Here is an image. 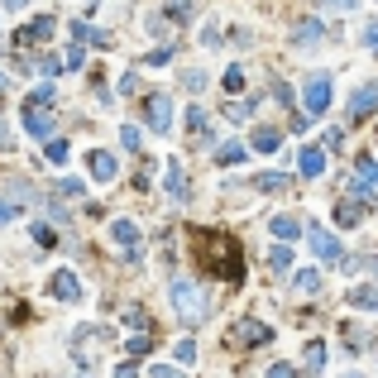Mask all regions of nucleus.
Segmentation results:
<instances>
[{
  "instance_id": "nucleus-11",
  "label": "nucleus",
  "mask_w": 378,
  "mask_h": 378,
  "mask_svg": "<svg viewBox=\"0 0 378 378\" xmlns=\"http://www.w3.org/2000/svg\"><path fill=\"white\" fill-rule=\"evenodd\" d=\"M297 168H302V177H321L325 173V149L321 144H306L302 158H297Z\"/></svg>"
},
{
  "instance_id": "nucleus-34",
  "label": "nucleus",
  "mask_w": 378,
  "mask_h": 378,
  "mask_svg": "<svg viewBox=\"0 0 378 378\" xmlns=\"http://www.w3.org/2000/svg\"><path fill=\"white\" fill-rule=\"evenodd\" d=\"M48 163H67V144L62 139H48Z\"/></svg>"
},
{
  "instance_id": "nucleus-33",
  "label": "nucleus",
  "mask_w": 378,
  "mask_h": 378,
  "mask_svg": "<svg viewBox=\"0 0 378 378\" xmlns=\"http://www.w3.org/2000/svg\"><path fill=\"white\" fill-rule=\"evenodd\" d=\"M225 91H230V96L244 91V72H240V67H230V72H225Z\"/></svg>"
},
{
  "instance_id": "nucleus-20",
  "label": "nucleus",
  "mask_w": 378,
  "mask_h": 378,
  "mask_svg": "<svg viewBox=\"0 0 378 378\" xmlns=\"http://www.w3.org/2000/svg\"><path fill=\"white\" fill-rule=\"evenodd\" d=\"M269 230L278 235V240H297V235H302L297 216H273V220H269Z\"/></svg>"
},
{
  "instance_id": "nucleus-35",
  "label": "nucleus",
  "mask_w": 378,
  "mask_h": 378,
  "mask_svg": "<svg viewBox=\"0 0 378 378\" xmlns=\"http://www.w3.org/2000/svg\"><path fill=\"white\" fill-rule=\"evenodd\" d=\"M139 91V72H125V77H120V96H135Z\"/></svg>"
},
{
  "instance_id": "nucleus-45",
  "label": "nucleus",
  "mask_w": 378,
  "mask_h": 378,
  "mask_svg": "<svg viewBox=\"0 0 378 378\" xmlns=\"http://www.w3.org/2000/svg\"><path fill=\"white\" fill-rule=\"evenodd\" d=\"M369 273H374V278H378V254H369Z\"/></svg>"
},
{
  "instance_id": "nucleus-24",
  "label": "nucleus",
  "mask_w": 378,
  "mask_h": 378,
  "mask_svg": "<svg viewBox=\"0 0 378 378\" xmlns=\"http://www.w3.org/2000/svg\"><path fill=\"white\" fill-rule=\"evenodd\" d=\"M254 187H259V191H283V187H288V177H283V173H259Z\"/></svg>"
},
{
  "instance_id": "nucleus-41",
  "label": "nucleus",
  "mask_w": 378,
  "mask_h": 378,
  "mask_svg": "<svg viewBox=\"0 0 378 378\" xmlns=\"http://www.w3.org/2000/svg\"><path fill=\"white\" fill-rule=\"evenodd\" d=\"M364 39H369V48L378 53V25H369V29H364Z\"/></svg>"
},
{
  "instance_id": "nucleus-40",
  "label": "nucleus",
  "mask_w": 378,
  "mask_h": 378,
  "mask_svg": "<svg viewBox=\"0 0 378 378\" xmlns=\"http://www.w3.org/2000/svg\"><path fill=\"white\" fill-rule=\"evenodd\" d=\"M81 62H86V58H81V43H72V48H67V67H81Z\"/></svg>"
},
{
  "instance_id": "nucleus-42",
  "label": "nucleus",
  "mask_w": 378,
  "mask_h": 378,
  "mask_svg": "<svg viewBox=\"0 0 378 378\" xmlns=\"http://www.w3.org/2000/svg\"><path fill=\"white\" fill-rule=\"evenodd\" d=\"M0 5H5V10H25L29 0H0Z\"/></svg>"
},
{
  "instance_id": "nucleus-43",
  "label": "nucleus",
  "mask_w": 378,
  "mask_h": 378,
  "mask_svg": "<svg viewBox=\"0 0 378 378\" xmlns=\"http://www.w3.org/2000/svg\"><path fill=\"white\" fill-rule=\"evenodd\" d=\"M0 149H10V130H5V120H0Z\"/></svg>"
},
{
  "instance_id": "nucleus-6",
  "label": "nucleus",
  "mask_w": 378,
  "mask_h": 378,
  "mask_svg": "<svg viewBox=\"0 0 378 378\" xmlns=\"http://www.w3.org/2000/svg\"><path fill=\"white\" fill-rule=\"evenodd\" d=\"M48 297L58 302H81V278L72 269H58L53 278H48Z\"/></svg>"
},
{
  "instance_id": "nucleus-4",
  "label": "nucleus",
  "mask_w": 378,
  "mask_h": 378,
  "mask_svg": "<svg viewBox=\"0 0 378 378\" xmlns=\"http://www.w3.org/2000/svg\"><path fill=\"white\" fill-rule=\"evenodd\" d=\"M273 330L264 321H254V316H240V321L230 325V340H235V345H244V350H254V345H264V340H269Z\"/></svg>"
},
{
  "instance_id": "nucleus-31",
  "label": "nucleus",
  "mask_w": 378,
  "mask_h": 378,
  "mask_svg": "<svg viewBox=\"0 0 378 378\" xmlns=\"http://www.w3.org/2000/svg\"><path fill=\"white\" fill-rule=\"evenodd\" d=\"M120 149L139 154V130H135V125H125V130H120Z\"/></svg>"
},
{
  "instance_id": "nucleus-8",
  "label": "nucleus",
  "mask_w": 378,
  "mask_h": 378,
  "mask_svg": "<svg viewBox=\"0 0 378 378\" xmlns=\"http://www.w3.org/2000/svg\"><path fill=\"white\" fill-rule=\"evenodd\" d=\"M110 240L125 244V259L139 264V230H135V220H115V225H110Z\"/></svg>"
},
{
  "instance_id": "nucleus-13",
  "label": "nucleus",
  "mask_w": 378,
  "mask_h": 378,
  "mask_svg": "<svg viewBox=\"0 0 378 378\" xmlns=\"http://www.w3.org/2000/svg\"><path fill=\"white\" fill-rule=\"evenodd\" d=\"M91 177H96V182H115V168H120V163H115V154H106V149H96V154H91Z\"/></svg>"
},
{
  "instance_id": "nucleus-27",
  "label": "nucleus",
  "mask_w": 378,
  "mask_h": 378,
  "mask_svg": "<svg viewBox=\"0 0 378 378\" xmlns=\"http://www.w3.org/2000/svg\"><path fill=\"white\" fill-rule=\"evenodd\" d=\"M125 350H130V354H149V350H154V340H149V335H130Z\"/></svg>"
},
{
  "instance_id": "nucleus-44",
  "label": "nucleus",
  "mask_w": 378,
  "mask_h": 378,
  "mask_svg": "<svg viewBox=\"0 0 378 378\" xmlns=\"http://www.w3.org/2000/svg\"><path fill=\"white\" fill-rule=\"evenodd\" d=\"M115 378H139V374H135V369H130V364H125V369H120V374H115Z\"/></svg>"
},
{
  "instance_id": "nucleus-5",
  "label": "nucleus",
  "mask_w": 378,
  "mask_h": 378,
  "mask_svg": "<svg viewBox=\"0 0 378 378\" xmlns=\"http://www.w3.org/2000/svg\"><path fill=\"white\" fill-rule=\"evenodd\" d=\"M378 110V81H364L350 91V120H369Z\"/></svg>"
},
{
  "instance_id": "nucleus-46",
  "label": "nucleus",
  "mask_w": 378,
  "mask_h": 378,
  "mask_svg": "<svg viewBox=\"0 0 378 378\" xmlns=\"http://www.w3.org/2000/svg\"><path fill=\"white\" fill-rule=\"evenodd\" d=\"M330 5H354V0H330Z\"/></svg>"
},
{
  "instance_id": "nucleus-36",
  "label": "nucleus",
  "mask_w": 378,
  "mask_h": 378,
  "mask_svg": "<svg viewBox=\"0 0 378 378\" xmlns=\"http://www.w3.org/2000/svg\"><path fill=\"white\" fill-rule=\"evenodd\" d=\"M34 240H39V244H53V225H43V220H34Z\"/></svg>"
},
{
  "instance_id": "nucleus-39",
  "label": "nucleus",
  "mask_w": 378,
  "mask_h": 378,
  "mask_svg": "<svg viewBox=\"0 0 378 378\" xmlns=\"http://www.w3.org/2000/svg\"><path fill=\"white\" fill-rule=\"evenodd\" d=\"M149 378H177V369H173V364H154V369H149Z\"/></svg>"
},
{
  "instance_id": "nucleus-29",
  "label": "nucleus",
  "mask_w": 378,
  "mask_h": 378,
  "mask_svg": "<svg viewBox=\"0 0 378 378\" xmlns=\"http://www.w3.org/2000/svg\"><path fill=\"white\" fill-rule=\"evenodd\" d=\"M182 86H187V91H201V86H206V72H201V67L182 72Z\"/></svg>"
},
{
  "instance_id": "nucleus-18",
  "label": "nucleus",
  "mask_w": 378,
  "mask_h": 378,
  "mask_svg": "<svg viewBox=\"0 0 378 378\" xmlns=\"http://www.w3.org/2000/svg\"><path fill=\"white\" fill-rule=\"evenodd\" d=\"M72 39H77V43H101V48L110 43V34H106V29H96V25H81V20L72 25Z\"/></svg>"
},
{
  "instance_id": "nucleus-30",
  "label": "nucleus",
  "mask_w": 378,
  "mask_h": 378,
  "mask_svg": "<svg viewBox=\"0 0 378 378\" xmlns=\"http://www.w3.org/2000/svg\"><path fill=\"white\" fill-rule=\"evenodd\" d=\"M225 115H230V120H249V115H254V101H230Z\"/></svg>"
},
{
  "instance_id": "nucleus-1",
  "label": "nucleus",
  "mask_w": 378,
  "mask_h": 378,
  "mask_svg": "<svg viewBox=\"0 0 378 378\" xmlns=\"http://www.w3.org/2000/svg\"><path fill=\"white\" fill-rule=\"evenodd\" d=\"M173 306H177V316H182L187 325H196V321H206V311H211V297H206L196 283L177 278V283H173Z\"/></svg>"
},
{
  "instance_id": "nucleus-25",
  "label": "nucleus",
  "mask_w": 378,
  "mask_h": 378,
  "mask_svg": "<svg viewBox=\"0 0 378 378\" xmlns=\"http://www.w3.org/2000/svg\"><path fill=\"white\" fill-rule=\"evenodd\" d=\"M62 62H67V58H39V67H34V72H43V77H58V72H62Z\"/></svg>"
},
{
  "instance_id": "nucleus-16",
  "label": "nucleus",
  "mask_w": 378,
  "mask_h": 378,
  "mask_svg": "<svg viewBox=\"0 0 378 378\" xmlns=\"http://www.w3.org/2000/svg\"><path fill=\"white\" fill-rule=\"evenodd\" d=\"M350 306H364V311H378V283H364V288H350Z\"/></svg>"
},
{
  "instance_id": "nucleus-7",
  "label": "nucleus",
  "mask_w": 378,
  "mask_h": 378,
  "mask_svg": "<svg viewBox=\"0 0 378 378\" xmlns=\"http://www.w3.org/2000/svg\"><path fill=\"white\" fill-rule=\"evenodd\" d=\"M144 120H149V130L168 135V130H173V101H168V96H149V106H144Z\"/></svg>"
},
{
  "instance_id": "nucleus-2",
  "label": "nucleus",
  "mask_w": 378,
  "mask_h": 378,
  "mask_svg": "<svg viewBox=\"0 0 378 378\" xmlns=\"http://www.w3.org/2000/svg\"><path fill=\"white\" fill-rule=\"evenodd\" d=\"M302 110L316 120L330 110V72H311V77L302 81Z\"/></svg>"
},
{
  "instance_id": "nucleus-23",
  "label": "nucleus",
  "mask_w": 378,
  "mask_h": 378,
  "mask_svg": "<svg viewBox=\"0 0 378 378\" xmlns=\"http://www.w3.org/2000/svg\"><path fill=\"white\" fill-rule=\"evenodd\" d=\"M269 269L273 273H288V269H292V249H288V244H273V249H269Z\"/></svg>"
},
{
  "instance_id": "nucleus-32",
  "label": "nucleus",
  "mask_w": 378,
  "mask_h": 378,
  "mask_svg": "<svg viewBox=\"0 0 378 378\" xmlns=\"http://www.w3.org/2000/svg\"><path fill=\"white\" fill-rule=\"evenodd\" d=\"M216 158H220V163H244V144H225Z\"/></svg>"
},
{
  "instance_id": "nucleus-15",
  "label": "nucleus",
  "mask_w": 378,
  "mask_h": 378,
  "mask_svg": "<svg viewBox=\"0 0 378 378\" xmlns=\"http://www.w3.org/2000/svg\"><path fill=\"white\" fill-rule=\"evenodd\" d=\"M168 196L173 201H187V177H182V163H168Z\"/></svg>"
},
{
  "instance_id": "nucleus-21",
  "label": "nucleus",
  "mask_w": 378,
  "mask_h": 378,
  "mask_svg": "<svg viewBox=\"0 0 378 378\" xmlns=\"http://www.w3.org/2000/svg\"><path fill=\"white\" fill-rule=\"evenodd\" d=\"M302 364H306V374H321L325 369V345L321 340H311V345L302 350Z\"/></svg>"
},
{
  "instance_id": "nucleus-12",
  "label": "nucleus",
  "mask_w": 378,
  "mask_h": 378,
  "mask_svg": "<svg viewBox=\"0 0 378 378\" xmlns=\"http://www.w3.org/2000/svg\"><path fill=\"white\" fill-rule=\"evenodd\" d=\"M249 149H259V154H278V149H283V130H273V125H259V130L249 135Z\"/></svg>"
},
{
  "instance_id": "nucleus-22",
  "label": "nucleus",
  "mask_w": 378,
  "mask_h": 378,
  "mask_svg": "<svg viewBox=\"0 0 378 378\" xmlns=\"http://www.w3.org/2000/svg\"><path fill=\"white\" fill-rule=\"evenodd\" d=\"M187 130H191V135H201L206 144H211V120H206V110H201V106L187 110Z\"/></svg>"
},
{
  "instance_id": "nucleus-26",
  "label": "nucleus",
  "mask_w": 378,
  "mask_h": 378,
  "mask_svg": "<svg viewBox=\"0 0 378 378\" xmlns=\"http://www.w3.org/2000/svg\"><path fill=\"white\" fill-rule=\"evenodd\" d=\"M20 216V201H10V196H0V230L10 225V220Z\"/></svg>"
},
{
  "instance_id": "nucleus-19",
  "label": "nucleus",
  "mask_w": 378,
  "mask_h": 378,
  "mask_svg": "<svg viewBox=\"0 0 378 378\" xmlns=\"http://www.w3.org/2000/svg\"><path fill=\"white\" fill-rule=\"evenodd\" d=\"M292 288H297L302 297H316V292H321V273H316V269H302L297 278H292Z\"/></svg>"
},
{
  "instance_id": "nucleus-14",
  "label": "nucleus",
  "mask_w": 378,
  "mask_h": 378,
  "mask_svg": "<svg viewBox=\"0 0 378 378\" xmlns=\"http://www.w3.org/2000/svg\"><path fill=\"white\" fill-rule=\"evenodd\" d=\"M364 216H369V201H359V196H354V201H340V206H335V220H340L345 230H354V225H359Z\"/></svg>"
},
{
  "instance_id": "nucleus-38",
  "label": "nucleus",
  "mask_w": 378,
  "mask_h": 378,
  "mask_svg": "<svg viewBox=\"0 0 378 378\" xmlns=\"http://www.w3.org/2000/svg\"><path fill=\"white\" fill-rule=\"evenodd\" d=\"M177 359L191 364V359H196V340H182V345H177Z\"/></svg>"
},
{
  "instance_id": "nucleus-28",
  "label": "nucleus",
  "mask_w": 378,
  "mask_h": 378,
  "mask_svg": "<svg viewBox=\"0 0 378 378\" xmlns=\"http://www.w3.org/2000/svg\"><path fill=\"white\" fill-rule=\"evenodd\" d=\"M359 177H364L369 187H378V163L374 158H359Z\"/></svg>"
},
{
  "instance_id": "nucleus-47",
  "label": "nucleus",
  "mask_w": 378,
  "mask_h": 378,
  "mask_svg": "<svg viewBox=\"0 0 378 378\" xmlns=\"http://www.w3.org/2000/svg\"><path fill=\"white\" fill-rule=\"evenodd\" d=\"M350 378H359V374H350Z\"/></svg>"
},
{
  "instance_id": "nucleus-3",
  "label": "nucleus",
  "mask_w": 378,
  "mask_h": 378,
  "mask_svg": "<svg viewBox=\"0 0 378 378\" xmlns=\"http://www.w3.org/2000/svg\"><path fill=\"white\" fill-rule=\"evenodd\" d=\"M306 244H311V254H316L321 264H345V249H340V240H335L330 230H321V225H306Z\"/></svg>"
},
{
  "instance_id": "nucleus-37",
  "label": "nucleus",
  "mask_w": 378,
  "mask_h": 378,
  "mask_svg": "<svg viewBox=\"0 0 378 378\" xmlns=\"http://www.w3.org/2000/svg\"><path fill=\"white\" fill-rule=\"evenodd\" d=\"M264 378H302V374H297V369H292V364H273V369H269V374H264Z\"/></svg>"
},
{
  "instance_id": "nucleus-9",
  "label": "nucleus",
  "mask_w": 378,
  "mask_h": 378,
  "mask_svg": "<svg viewBox=\"0 0 378 378\" xmlns=\"http://www.w3.org/2000/svg\"><path fill=\"white\" fill-rule=\"evenodd\" d=\"M48 39H53V20H48V15H43V20H29V25L20 29V43H25V48H34V43H48Z\"/></svg>"
},
{
  "instance_id": "nucleus-10",
  "label": "nucleus",
  "mask_w": 378,
  "mask_h": 378,
  "mask_svg": "<svg viewBox=\"0 0 378 378\" xmlns=\"http://www.w3.org/2000/svg\"><path fill=\"white\" fill-rule=\"evenodd\" d=\"M25 125L34 139H48V130H53V115H48V106H25Z\"/></svg>"
},
{
  "instance_id": "nucleus-17",
  "label": "nucleus",
  "mask_w": 378,
  "mask_h": 378,
  "mask_svg": "<svg viewBox=\"0 0 378 378\" xmlns=\"http://www.w3.org/2000/svg\"><path fill=\"white\" fill-rule=\"evenodd\" d=\"M321 20H302L297 25V34H292V43H297V48H306V43H321Z\"/></svg>"
}]
</instances>
